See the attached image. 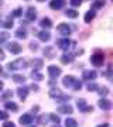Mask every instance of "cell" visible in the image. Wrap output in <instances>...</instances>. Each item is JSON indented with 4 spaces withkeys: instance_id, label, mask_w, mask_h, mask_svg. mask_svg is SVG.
Wrapping results in <instances>:
<instances>
[{
    "instance_id": "obj_1",
    "label": "cell",
    "mask_w": 113,
    "mask_h": 127,
    "mask_svg": "<svg viewBox=\"0 0 113 127\" xmlns=\"http://www.w3.org/2000/svg\"><path fill=\"white\" fill-rule=\"evenodd\" d=\"M27 68V62H26V59H16V61H13V62L9 64V69L10 71H16V69H24Z\"/></svg>"
},
{
    "instance_id": "obj_2",
    "label": "cell",
    "mask_w": 113,
    "mask_h": 127,
    "mask_svg": "<svg viewBox=\"0 0 113 127\" xmlns=\"http://www.w3.org/2000/svg\"><path fill=\"white\" fill-rule=\"evenodd\" d=\"M90 62L93 64L95 66H102L105 62V55L102 52H96V54H93L90 57Z\"/></svg>"
},
{
    "instance_id": "obj_3",
    "label": "cell",
    "mask_w": 113,
    "mask_h": 127,
    "mask_svg": "<svg viewBox=\"0 0 113 127\" xmlns=\"http://www.w3.org/2000/svg\"><path fill=\"white\" fill-rule=\"evenodd\" d=\"M57 45H58V48H61V50L68 51L71 45H75V42H74L72 40H69V38H62V40H58Z\"/></svg>"
},
{
    "instance_id": "obj_4",
    "label": "cell",
    "mask_w": 113,
    "mask_h": 127,
    "mask_svg": "<svg viewBox=\"0 0 113 127\" xmlns=\"http://www.w3.org/2000/svg\"><path fill=\"white\" fill-rule=\"evenodd\" d=\"M47 72H48V75H50V78H58L61 73H62V69L59 68V66H57V65H50L48 68H47Z\"/></svg>"
},
{
    "instance_id": "obj_5",
    "label": "cell",
    "mask_w": 113,
    "mask_h": 127,
    "mask_svg": "<svg viewBox=\"0 0 113 127\" xmlns=\"http://www.w3.org/2000/svg\"><path fill=\"white\" fill-rule=\"evenodd\" d=\"M7 50H9L11 54L18 55V54L23 51V48H21V45H20L18 42H16V41H11V42H9V44H7Z\"/></svg>"
},
{
    "instance_id": "obj_6",
    "label": "cell",
    "mask_w": 113,
    "mask_h": 127,
    "mask_svg": "<svg viewBox=\"0 0 113 127\" xmlns=\"http://www.w3.org/2000/svg\"><path fill=\"white\" fill-rule=\"evenodd\" d=\"M57 30H58V32L61 34V35H65V37H68L69 34H71V27L68 26L67 23H61V24H58V27H57Z\"/></svg>"
},
{
    "instance_id": "obj_7",
    "label": "cell",
    "mask_w": 113,
    "mask_h": 127,
    "mask_svg": "<svg viewBox=\"0 0 113 127\" xmlns=\"http://www.w3.org/2000/svg\"><path fill=\"white\" fill-rule=\"evenodd\" d=\"M82 76H83V79H86V81H95L96 78H98V72L96 71H90V69H86V71H83V73H82Z\"/></svg>"
},
{
    "instance_id": "obj_8",
    "label": "cell",
    "mask_w": 113,
    "mask_h": 127,
    "mask_svg": "<svg viewBox=\"0 0 113 127\" xmlns=\"http://www.w3.org/2000/svg\"><path fill=\"white\" fill-rule=\"evenodd\" d=\"M98 106H99L102 110H110L112 109V102L106 97H102V99L98 102Z\"/></svg>"
},
{
    "instance_id": "obj_9",
    "label": "cell",
    "mask_w": 113,
    "mask_h": 127,
    "mask_svg": "<svg viewBox=\"0 0 113 127\" xmlns=\"http://www.w3.org/2000/svg\"><path fill=\"white\" fill-rule=\"evenodd\" d=\"M65 6V0H51L50 1V9L52 10H61Z\"/></svg>"
},
{
    "instance_id": "obj_10",
    "label": "cell",
    "mask_w": 113,
    "mask_h": 127,
    "mask_svg": "<svg viewBox=\"0 0 113 127\" xmlns=\"http://www.w3.org/2000/svg\"><path fill=\"white\" fill-rule=\"evenodd\" d=\"M33 122H34V117H33L30 113L23 114L21 117H20V124H23V126H28V124H31Z\"/></svg>"
},
{
    "instance_id": "obj_11",
    "label": "cell",
    "mask_w": 113,
    "mask_h": 127,
    "mask_svg": "<svg viewBox=\"0 0 113 127\" xmlns=\"http://www.w3.org/2000/svg\"><path fill=\"white\" fill-rule=\"evenodd\" d=\"M75 82H76V79H75L74 76H65L62 79V85L65 88H74Z\"/></svg>"
},
{
    "instance_id": "obj_12",
    "label": "cell",
    "mask_w": 113,
    "mask_h": 127,
    "mask_svg": "<svg viewBox=\"0 0 113 127\" xmlns=\"http://www.w3.org/2000/svg\"><path fill=\"white\" fill-rule=\"evenodd\" d=\"M28 92H30V89H28L27 86H20L17 89V93H18V97L21 100H26V97L28 96Z\"/></svg>"
},
{
    "instance_id": "obj_13",
    "label": "cell",
    "mask_w": 113,
    "mask_h": 127,
    "mask_svg": "<svg viewBox=\"0 0 113 127\" xmlns=\"http://www.w3.org/2000/svg\"><path fill=\"white\" fill-rule=\"evenodd\" d=\"M58 112L59 113H64V114H72L74 109H72V106H69V104H61L58 107Z\"/></svg>"
},
{
    "instance_id": "obj_14",
    "label": "cell",
    "mask_w": 113,
    "mask_h": 127,
    "mask_svg": "<svg viewBox=\"0 0 113 127\" xmlns=\"http://www.w3.org/2000/svg\"><path fill=\"white\" fill-rule=\"evenodd\" d=\"M26 17H27L28 21H33V20H36V17H37L36 9H34V7H28L27 13H26Z\"/></svg>"
},
{
    "instance_id": "obj_15",
    "label": "cell",
    "mask_w": 113,
    "mask_h": 127,
    "mask_svg": "<svg viewBox=\"0 0 113 127\" xmlns=\"http://www.w3.org/2000/svg\"><path fill=\"white\" fill-rule=\"evenodd\" d=\"M40 26L44 30H48V28H51L52 27V21H51V18H48V17H44L42 20L40 21Z\"/></svg>"
},
{
    "instance_id": "obj_16",
    "label": "cell",
    "mask_w": 113,
    "mask_h": 127,
    "mask_svg": "<svg viewBox=\"0 0 113 127\" xmlns=\"http://www.w3.org/2000/svg\"><path fill=\"white\" fill-rule=\"evenodd\" d=\"M4 109L6 110H9V112H17L18 110V106H17V103H14V102H6L4 103Z\"/></svg>"
},
{
    "instance_id": "obj_17",
    "label": "cell",
    "mask_w": 113,
    "mask_h": 127,
    "mask_svg": "<svg viewBox=\"0 0 113 127\" xmlns=\"http://www.w3.org/2000/svg\"><path fill=\"white\" fill-rule=\"evenodd\" d=\"M38 38H40L41 41H48L51 38V34L48 30H42V31L38 32Z\"/></svg>"
},
{
    "instance_id": "obj_18",
    "label": "cell",
    "mask_w": 113,
    "mask_h": 127,
    "mask_svg": "<svg viewBox=\"0 0 113 127\" xmlns=\"http://www.w3.org/2000/svg\"><path fill=\"white\" fill-rule=\"evenodd\" d=\"M95 16H96V13H95V10L92 9V10H88L85 13V23H90L93 18H95Z\"/></svg>"
},
{
    "instance_id": "obj_19",
    "label": "cell",
    "mask_w": 113,
    "mask_h": 127,
    "mask_svg": "<svg viewBox=\"0 0 113 127\" xmlns=\"http://www.w3.org/2000/svg\"><path fill=\"white\" fill-rule=\"evenodd\" d=\"M48 95H50V97L58 99V97H61V96H62V92L59 91V89H57V88H52V89L50 91V93H48Z\"/></svg>"
},
{
    "instance_id": "obj_20",
    "label": "cell",
    "mask_w": 113,
    "mask_h": 127,
    "mask_svg": "<svg viewBox=\"0 0 113 127\" xmlns=\"http://www.w3.org/2000/svg\"><path fill=\"white\" fill-rule=\"evenodd\" d=\"M65 16H67L68 18H78L79 13H78L76 10H74V9H68L67 11H65Z\"/></svg>"
},
{
    "instance_id": "obj_21",
    "label": "cell",
    "mask_w": 113,
    "mask_h": 127,
    "mask_svg": "<svg viewBox=\"0 0 113 127\" xmlns=\"http://www.w3.org/2000/svg\"><path fill=\"white\" fill-rule=\"evenodd\" d=\"M74 58H75V55L74 54H65V55H62V58H61V61H62V64H69V62H72L74 61Z\"/></svg>"
},
{
    "instance_id": "obj_22",
    "label": "cell",
    "mask_w": 113,
    "mask_h": 127,
    "mask_svg": "<svg viewBox=\"0 0 113 127\" xmlns=\"http://www.w3.org/2000/svg\"><path fill=\"white\" fill-rule=\"evenodd\" d=\"M65 127H78V122L72 117H68L65 120Z\"/></svg>"
},
{
    "instance_id": "obj_23",
    "label": "cell",
    "mask_w": 113,
    "mask_h": 127,
    "mask_svg": "<svg viewBox=\"0 0 113 127\" xmlns=\"http://www.w3.org/2000/svg\"><path fill=\"white\" fill-rule=\"evenodd\" d=\"M13 81L17 82V83H24L26 82V76L20 75V73H16V75H13Z\"/></svg>"
},
{
    "instance_id": "obj_24",
    "label": "cell",
    "mask_w": 113,
    "mask_h": 127,
    "mask_svg": "<svg viewBox=\"0 0 113 127\" xmlns=\"http://www.w3.org/2000/svg\"><path fill=\"white\" fill-rule=\"evenodd\" d=\"M44 55L47 57V58H52V57H54V48H52V47L44 48Z\"/></svg>"
},
{
    "instance_id": "obj_25",
    "label": "cell",
    "mask_w": 113,
    "mask_h": 127,
    "mask_svg": "<svg viewBox=\"0 0 113 127\" xmlns=\"http://www.w3.org/2000/svg\"><path fill=\"white\" fill-rule=\"evenodd\" d=\"M106 3V0H95V3H93V10H98V9H102Z\"/></svg>"
},
{
    "instance_id": "obj_26",
    "label": "cell",
    "mask_w": 113,
    "mask_h": 127,
    "mask_svg": "<svg viewBox=\"0 0 113 127\" xmlns=\"http://www.w3.org/2000/svg\"><path fill=\"white\" fill-rule=\"evenodd\" d=\"M16 37H17V38H23V40H24V38H27V31H26L24 28H20V30H17V31H16Z\"/></svg>"
},
{
    "instance_id": "obj_27",
    "label": "cell",
    "mask_w": 113,
    "mask_h": 127,
    "mask_svg": "<svg viewBox=\"0 0 113 127\" xmlns=\"http://www.w3.org/2000/svg\"><path fill=\"white\" fill-rule=\"evenodd\" d=\"M31 78H33V79H36V81H42V79H44V76L41 75V72H38L37 69H34V71H33Z\"/></svg>"
},
{
    "instance_id": "obj_28",
    "label": "cell",
    "mask_w": 113,
    "mask_h": 127,
    "mask_svg": "<svg viewBox=\"0 0 113 127\" xmlns=\"http://www.w3.org/2000/svg\"><path fill=\"white\" fill-rule=\"evenodd\" d=\"M48 119H51V122H54L55 124H59V122H61V119H59V116H58V114H55V113L48 114Z\"/></svg>"
},
{
    "instance_id": "obj_29",
    "label": "cell",
    "mask_w": 113,
    "mask_h": 127,
    "mask_svg": "<svg viewBox=\"0 0 113 127\" xmlns=\"http://www.w3.org/2000/svg\"><path fill=\"white\" fill-rule=\"evenodd\" d=\"M11 96H13V91H6L3 95L0 96V99L1 100H7V99H10Z\"/></svg>"
},
{
    "instance_id": "obj_30",
    "label": "cell",
    "mask_w": 113,
    "mask_h": 127,
    "mask_svg": "<svg viewBox=\"0 0 113 127\" xmlns=\"http://www.w3.org/2000/svg\"><path fill=\"white\" fill-rule=\"evenodd\" d=\"M98 88H99V85H96V83H93V82H92V83H88V91L89 92H93V91H98Z\"/></svg>"
},
{
    "instance_id": "obj_31",
    "label": "cell",
    "mask_w": 113,
    "mask_h": 127,
    "mask_svg": "<svg viewBox=\"0 0 113 127\" xmlns=\"http://www.w3.org/2000/svg\"><path fill=\"white\" fill-rule=\"evenodd\" d=\"M98 92L102 95V97H106V95L109 93V89L108 88H98Z\"/></svg>"
},
{
    "instance_id": "obj_32",
    "label": "cell",
    "mask_w": 113,
    "mask_h": 127,
    "mask_svg": "<svg viewBox=\"0 0 113 127\" xmlns=\"http://www.w3.org/2000/svg\"><path fill=\"white\" fill-rule=\"evenodd\" d=\"M47 122H48V116L41 114L40 117H38V123H40V124H47Z\"/></svg>"
},
{
    "instance_id": "obj_33",
    "label": "cell",
    "mask_w": 113,
    "mask_h": 127,
    "mask_svg": "<svg viewBox=\"0 0 113 127\" xmlns=\"http://www.w3.org/2000/svg\"><path fill=\"white\" fill-rule=\"evenodd\" d=\"M1 26H3L4 28H11V27H13V20L10 18V20H7V21H3Z\"/></svg>"
},
{
    "instance_id": "obj_34",
    "label": "cell",
    "mask_w": 113,
    "mask_h": 127,
    "mask_svg": "<svg viewBox=\"0 0 113 127\" xmlns=\"http://www.w3.org/2000/svg\"><path fill=\"white\" fill-rule=\"evenodd\" d=\"M33 64H36V65H34V69L42 68V61H41V59H34V61H33Z\"/></svg>"
},
{
    "instance_id": "obj_35",
    "label": "cell",
    "mask_w": 113,
    "mask_h": 127,
    "mask_svg": "<svg viewBox=\"0 0 113 127\" xmlns=\"http://www.w3.org/2000/svg\"><path fill=\"white\" fill-rule=\"evenodd\" d=\"M76 106L79 107V110H81L82 107H85V106H86V102H85L83 99H78V100H76Z\"/></svg>"
},
{
    "instance_id": "obj_36",
    "label": "cell",
    "mask_w": 113,
    "mask_h": 127,
    "mask_svg": "<svg viewBox=\"0 0 113 127\" xmlns=\"http://www.w3.org/2000/svg\"><path fill=\"white\" fill-rule=\"evenodd\" d=\"M69 3H71V6H74V7H79V6L82 4V0H69Z\"/></svg>"
},
{
    "instance_id": "obj_37",
    "label": "cell",
    "mask_w": 113,
    "mask_h": 127,
    "mask_svg": "<svg viewBox=\"0 0 113 127\" xmlns=\"http://www.w3.org/2000/svg\"><path fill=\"white\" fill-rule=\"evenodd\" d=\"M6 40H9V32H3V34H0V42H4Z\"/></svg>"
},
{
    "instance_id": "obj_38",
    "label": "cell",
    "mask_w": 113,
    "mask_h": 127,
    "mask_svg": "<svg viewBox=\"0 0 113 127\" xmlns=\"http://www.w3.org/2000/svg\"><path fill=\"white\" fill-rule=\"evenodd\" d=\"M7 119H9V114H7V112L0 110V120H7Z\"/></svg>"
},
{
    "instance_id": "obj_39",
    "label": "cell",
    "mask_w": 113,
    "mask_h": 127,
    "mask_svg": "<svg viewBox=\"0 0 113 127\" xmlns=\"http://www.w3.org/2000/svg\"><path fill=\"white\" fill-rule=\"evenodd\" d=\"M81 88H82L81 81H78V79H76V82H75V85H74V88H72V89H75V91H81Z\"/></svg>"
},
{
    "instance_id": "obj_40",
    "label": "cell",
    "mask_w": 113,
    "mask_h": 127,
    "mask_svg": "<svg viewBox=\"0 0 113 127\" xmlns=\"http://www.w3.org/2000/svg\"><path fill=\"white\" fill-rule=\"evenodd\" d=\"M92 110H93V107L86 104L85 107H82V109H81V112H83V113H88V112H92Z\"/></svg>"
},
{
    "instance_id": "obj_41",
    "label": "cell",
    "mask_w": 113,
    "mask_h": 127,
    "mask_svg": "<svg viewBox=\"0 0 113 127\" xmlns=\"http://www.w3.org/2000/svg\"><path fill=\"white\" fill-rule=\"evenodd\" d=\"M21 13H23V10L21 9H17V10H14V11H13V14H11V16H13V17H20V16H21Z\"/></svg>"
},
{
    "instance_id": "obj_42",
    "label": "cell",
    "mask_w": 113,
    "mask_h": 127,
    "mask_svg": "<svg viewBox=\"0 0 113 127\" xmlns=\"http://www.w3.org/2000/svg\"><path fill=\"white\" fill-rule=\"evenodd\" d=\"M3 127H16V124L13 122H4L3 123Z\"/></svg>"
},
{
    "instance_id": "obj_43",
    "label": "cell",
    "mask_w": 113,
    "mask_h": 127,
    "mask_svg": "<svg viewBox=\"0 0 113 127\" xmlns=\"http://www.w3.org/2000/svg\"><path fill=\"white\" fill-rule=\"evenodd\" d=\"M30 48H31V50H37V48H38V44H37V42H31V44H30Z\"/></svg>"
},
{
    "instance_id": "obj_44",
    "label": "cell",
    "mask_w": 113,
    "mask_h": 127,
    "mask_svg": "<svg viewBox=\"0 0 113 127\" xmlns=\"http://www.w3.org/2000/svg\"><path fill=\"white\" fill-rule=\"evenodd\" d=\"M6 58V55H4V52H3V51L0 50V61H3V59Z\"/></svg>"
},
{
    "instance_id": "obj_45",
    "label": "cell",
    "mask_w": 113,
    "mask_h": 127,
    "mask_svg": "<svg viewBox=\"0 0 113 127\" xmlns=\"http://www.w3.org/2000/svg\"><path fill=\"white\" fill-rule=\"evenodd\" d=\"M38 109H40L38 106H34V107L31 109V112H33V113H38Z\"/></svg>"
},
{
    "instance_id": "obj_46",
    "label": "cell",
    "mask_w": 113,
    "mask_h": 127,
    "mask_svg": "<svg viewBox=\"0 0 113 127\" xmlns=\"http://www.w3.org/2000/svg\"><path fill=\"white\" fill-rule=\"evenodd\" d=\"M31 89H33V91H38V85H36V83H33V85H31Z\"/></svg>"
},
{
    "instance_id": "obj_47",
    "label": "cell",
    "mask_w": 113,
    "mask_h": 127,
    "mask_svg": "<svg viewBox=\"0 0 113 127\" xmlns=\"http://www.w3.org/2000/svg\"><path fill=\"white\" fill-rule=\"evenodd\" d=\"M98 127H109L108 123H103V124H98Z\"/></svg>"
},
{
    "instance_id": "obj_48",
    "label": "cell",
    "mask_w": 113,
    "mask_h": 127,
    "mask_svg": "<svg viewBox=\"0 0 113 127\" xmlns=\"http://www.w3.org/2000/svg\"><path fill=\"white\" fill-rule=\"evenodd\" d=\"M3 86H4V85H3V82H1V81H0V92H1V91H3Z\"/></svg>"
},
{
    "instance_id": "obj_49",
    "label": "cell",
    "mask_w": 113,
    "mask_h": 127,
    "mask_svg": "<svg viewBox=\"0 0 113 127\" xmlns=\"http://www.w3.org/2000/svg\"><path fill=\"white\" fill-rule=\"evenodd\" d=\"M3 72V66H1V65H0V73Z\"/></svg>"
},
{
    "instance_id": "obj_50",
    "label": "cell",
    "mask_w": 113,
    "mask_h": 127,
    "mask_svg": "<svg viewBox=\"0 0 113 127\" xmlns=\"http://www.w3.org/2000/svg\"><path fill=\"white\" fill-rule=\"evenodd\" d=\"M52 127H61V126H59V124H55V126H52Z\"/></svg>"
},
{
    "instance_id": "obj_51",
    "label": "cell",
    "mask_w": 113,
    "mask_h": 127,
    "mask_svg": "<svg viewBox=\"0 0 113 127\" xmlns=\"http://www.w3.org/2000/svg\"><path fill=\"white\" fill-rule=\"evenodd\" d=\"M1 4H3V0H0V6H1Z\"/></svg>"
},
{
    "instance_id": "obj_52",
    "label": "cell",
    "mask_w": 113,
    "mask_h": 127,
    "mask_svg": "<svg viewBox=\"0 0 113 127\" xmlns=\"http://www.w3.org/2000/svg\"><path fill=\"white\" fill-rule=\"evenodd\" d=\"M27 127H36V126H30V124H28V126Z\"/></svg>"
},
{
    "instance_id": "obj_53",
    "label": "cell",
    "mask_w": 113,
    "mask_h": 127,
    "mask_svg": "<svg viewBox=\"0 0 113 127\" xmlns=\"http://www.w3.org/2000/svg\"><path fill=\"white\" fill-rule=\"evenodd\" d=\"M37 1H45V0H37Z\"/></svg>"
},
{
    "instance_id": "obj_54",
    "label": "cell",
    "mask_w": 113,
    "mask_h": 127,
    "mask_svg": "<svg viewBox=\"0 0 113 127\" xmlns=\"http://www.w3.org/2000/svg\"><path fill=\"white\" fill-rule=\"evenodd\" d=\"M26 1H28V0H26Z\"/></svg>"
}]
</instances>
